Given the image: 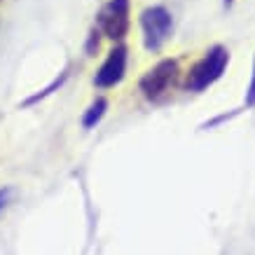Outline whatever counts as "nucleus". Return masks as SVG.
<instances>
[{"mask_svg": "<svg viewBox=\"0 0 255 255\" xmlns=\"http://www.w3.org/2000/svg\"><path fill=\"white\" fill-rule=\"evenodd\" d=\"M246 106H255V68H253V82H251L246 94Z\"/></svg>", "mask_w": 255, "mask_h": 255, "instance_id": "obj_8", "label": "nucleus"}, {"mask_svg": "<svg viewBox=\"0 0 255 255\" xmlns=\"http://www.w3.org/2000/svg\"><path fill=\"white\" fill-rule=\"evenodd\" d=\"M176 73H178V61L173 59H164L159 61L152 70H147V75L140 80V92L145 99H159L169 85L176 80Z\"/></svg>", "mask_w": 255, "mask_h": 255, "instance_id": "obj_4", "label": "nucleus"}, {"mask_svg": "<svg viewBox=\"0 0 255 255\" xmlns=\"http://www.w3.org/2000/svg\"><path fill=\"white\" fill-rule=\"evenodd\" d=\"M9 197H12V190H0V211H2L5 206H7Z\"/></svg>", "mask_w": 255, "mask_h": 255, "instance_id": "obj_9", "label": "nucleus"}, {"mask_svg": "<svg viewBox=\"0 0 255 255\" xmlns=\"http://www.w3.org/2000/svg\"><path fill=\"white\" fill-rule=\"evenodd\" d=\"M140 26H143V35H145V47L155 52L171 35V14L159 5L147 7L140 14Z\"/></svg>", "mask_w": 255, "mask_h": 255, "instance_id": "obj_2", "label": "nucleus"}, {"mask_svg": "<svg viewBox=\"0 0 255 255\" xmlns=\"http://www.w3.org/2000/svg\"><path fill=\"white\" fill-rule=\"evenodd\" d=\"M99 26L110 40H122L129 31V0H110L101 9Z\"/></svg>", "mask_w": 255, "mask_h": 255, "instance_id": "obj_3", "label": "nucleus"}, {"mask_svg": "<svg viewBox=\"0 0 255 255\" xmlns=\"http://www.w3.org/2000/svg\"><path fill=\"white\" fill-rule=\"evenodd\" d=\"M227 63H230V52L220 45L211 47L209 54L204 56V59L190 70L187 82H185L187 92H204L206 87H211L220 75H223V70L227 68Z\"/></svg>", "mask_w": 255, "mask_h": 255, "instance_id": "obj_1", "label": "nucleus"}, {"mask_svg": "<svg viewBox=\"0 0 255 255\" xmlns=\"http://www.w3.org/2000/svg\"><path fill=\"white\" fill-rule=\"evenodd\" d=\"M66 78H68V73H63L61 78H59V80H54V82H52V85L47 87L45 92H40V94H35V96H33V99H28V101H26V103H23V106H31V103H35V101H40V99H45L47 94H52V89H56V87H61V85H63V80H66Z\"/></svg>", "mask_w": 255, "mask_h": 255, "instance_id": "obj_7", "label": "nucleus"}, {"mask_svg": "<svg viewBox=\"0 0 255 255\" xmlns=\"http://www.w3.org/2000/svg\"><path fill=\"white\" fill-rule=\"evenodd\" d=\"M106 108H108V101H106V99H96V101L92 103V108L85 113V120H82V124H85L87 129H92L94 124H96L101 117H103Z\"/></svg>", "mask_w": 255, "mask_h": 255, "instance_id": "obj_6", "label": "nucleus"}, {"mask_svg": "<svg viewBox=\"0 0 255 255\" xmlns=\"http://www.w3.org/2000/svg\"><path fill=\"white\" fill-rule=\"evenodd\" d=\"M124 70H127V47L117 45L113 52L108 54L106 63L99 68L96 78H94V85L101 87V89H108V87H115L120 80L124 78Z\"/></svg>", "mask_w": 255, "mask_h": 255, "instance_id": "obj_5", "label": "nucleus"}]
</instances>
